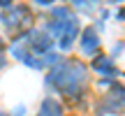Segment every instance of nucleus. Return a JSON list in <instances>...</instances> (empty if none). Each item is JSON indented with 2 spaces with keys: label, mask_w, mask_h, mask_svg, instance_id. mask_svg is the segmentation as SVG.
Segmentation results:
<instances>
[{
  "label": "nucleus",
  "mask_w": 125,
  "mask_h": 116,
  "mask_svg": "<svg viewBox=\"0 0 125 116\" xmlns=\"http://www.w3.org/2000/svg\"><path fill=\"white\" fill-rule=\"evenodd\" d=\"M46 86L70 100L83 98L88 86V65L79 58H60L46 72Z\"/></svg>",
  "instance_id": "nucleus-1"
},
{
  "label": "nucleus",
  "mask_w": 125,
  "mask_h": 116,
  "mask_svg": "<svg viewBox=\"0 0 125 116\" xmlns=\"http://www.w3.org/2000/svg\"><path fill=\"white\" fill-rule=\"evenodd\" d=\"M44 30L58 42V49L60 51H70L72 44H74V40L79 37V33H81V23H79V16H76V14H72V16H67V19H53V16H49V19H46Z\"/></svg>",
  "instance_id": "nucleus-2"
},
{
  "label": "nucleus",
  "mask_w": 125,
  "mask_h": 116,
  "mask_svg": "<svg viewBox=\"0 0 125 116\" xmlns=\"http://www.w3.org/2000/svg\"><path fill=\"white\" fill-rule=\"evenodd\" d=\"M0 21H2L5 30L7 33H14V37L23 35V33L32 30V23H35V14H32V9L28 7V5H14V7L5 9L2 14H0Z\"/></svg>",
  "instance_id": "nucleus-3"
},
{
  "label": "nucleus",
  "mask_w": 125,
  "mask_h": 116,
  "mask_svg": "<svg viewBox=\"0 0 125 116\" xmlns=\"http://www.w3.org/2000/svg\"><path fill=\"white\" fill-rule=\"evenodd\" d=\"M125 112V86L118 84V81H111L109 84V91L97 104V116L104 114H121Z\"/></svg>",
  "instance_id": "nucleus-4"
},
{
  "label": "nucleus",
  "mask_w": 125,
  "mask_h": 116,
  "mask_svg": "<svg viewBox=\"0 0 125 116\" xmlns=\"http://www.w3.org/2000/svg\"><path fill=\"white\" fill-rule=\"evenodd\" d=\"M90 70H93L95 74H100V77H111V79H118V77L123 74V72L114 65V58L109 56V54L93 56V60H90Z\"/></svg>",
  "instance_id": "nucleus-5"
},
{
  "label": "nucleus",
  "mask_w": 125,
  "mask_h": 116,
  "mask_svg": "<svg viewBox=\"0 0 125 116\" xmlns=\"http://www.w3.org/2000/svg\"><path fill=\"white\" fill-rule=\"evenodd\" d=\"M79 40H81V54H86V56H97V51H100V35H97V28L95 26H86L83 30H81V35H79Z\"/></svg>",
  "instance_id": "nucleus-6"
},
{
  "label": "nucleus",
  "mask_w": 125,
  "mask_h": 116,
  "mask_svg": "<svg viewBox=\"0 0 125 116\" xmlns=\"http://www.w3.org/2000/svg\"><path fill=\"white\" fill-rule=\"evenodd\" d=\"M37 116H65V107H62L60 100H56L53 95H46L40 104V112Z\"/></svg>",
  "instance_id": "nucleus-7"
},
{
  "label": "nucleus",
  "mask_w": 125,
  "mask_h": 116,
  "mask_svg": "<svg viewBox=\"0 0 125 116\" xmlns=\"http://www.w3.org/2000/svg\"><path fill=\"white\" fill-rule=\"evenodd\" d=\"M76 9H83V12H95L100 5V0H70Z\"/></svg>",
  "instance_id": "nucleus-8"
},
{
  "label": "nucleus",
  "mask_w": 125,
  "mask_h": 116,
  "mask_svg": "<svg viewBox=\"0 0 125 116\" xmlns=\"http://www.w3.org/2000/svg\"><path fill=\"white\" fill-rule=\"evenodd\" d=\"M35 5H40V7H49V5H53L56 0H32Z\"/></svg>",
  "instance_id": "nucleus-9"
},
{
  "label": "nucleus",
  "mask_w": 125,
  "mask_h": 116,
  "mask_svg": "<svg viewBox=\"0 0 125 116\" xmlns=\"http://www.w3.org/2000/svg\"><path fill=\"white\" fill-rule=\"evenodd\" d=\"M14 7V0H0V9H9Z\"/></svg>",
  "instance_id": "nucleus-10"
},
{
  "label": "nucleus",
  "mask_w": 125,
  "mask_h": 116,
  "mask_svg": "<svg viewBox=\"0 0 125 116\" xmlns=\"http://www.w3.org/2000/svg\"><path fill=\"white\" fill-rule=\"evenodd\" d=\"M116 19H118V21H125V7H121V9H118Z\"/></svg>",
  "instance_id": "nucleus-11"
},
{
  "label": "nucleus",
  "mask_w": 125,
  "mask_h": 116,
  "mask_svg": "<svg viewBox=\"0 0 125 116\" xmlns=\"http://www.w3.org/2000/svg\"><path fill=\"white\" fill-rule=\"evenodd\" d=\"M2 67H5V56L0 54V70H2Z\"/></svg>",
  "instance_id": "nucleus-12"
},
{
  "label": "nucleus",
  "mask_w": 125,
  "mask_h": 116,
  "mask_svg": "<svg viewBox=\"0 0 125 116\" xmlns=\"http://www.w3.org/2000/svg\"><path fill=\"white\" fill-rule=\"evenodd\" d=\"M2 49H5V40L0 37V54H2Z\"/></svg>",
  "instance_id": "nucleus-13"
},
{
  "label": "nucleus",
  "mask_w": 125,
  "mask_h": 116,
  "mask_svg": "<svg viewBox=\"0 0 125 116\" xmlns=\"http://www.w3.org/2000/svg\"><path fill=\"white\" fill-rule=\"evenodd\" d=\"M116 2H125V0H116Z\"/></svg>",
  "instance_id": "nucleus-14"
},
{
  "label": "nucleus",
  "mask_w": 125,
  "mask_h": 116,
  "mask_svg": "<svg viewBox=\"0 0 125 116\" xmlns=\"http://www.w3.org/2000/svg\"><path fill=\"white\" fill-rule=\"evenodd\" d=\"M0 116H9V114H0Z\"/></svg>",
  "instance_id": "nucleus-15"
},
{
  "label": "nucleus",
  "mask_w": 125,
  "mask_h": 116,
  "mask_svg": "<svg viewBox=\"0 0 125 116\" xmlns=\"http://www.w3.org/2000/svg\"><path fill=\"white\" fill-rule=\"evenodd\" d=\"M109 2H116V0H109Z\"/></svg>",
  "instance_id": "nucleus-16"
}]
</instances>
